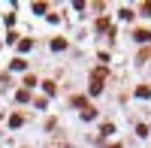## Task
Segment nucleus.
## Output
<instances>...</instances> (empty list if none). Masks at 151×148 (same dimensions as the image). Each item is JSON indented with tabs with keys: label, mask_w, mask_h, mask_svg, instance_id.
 Instances as JSON below:
<instances>
[{
	"label": "nucleus",
	"mask_w": 151,
	"mask_h": 148,
	"mask_svg": "<svg viewBox=\"0 0 151 148\" xmlns=\"http://www.w3.org/2000/svg\"><path fill=\"white\" fill-rule=\"evenodd\" d=\"M52 48H55V52H64L67 42H64V40H55V42H52Z\"/></svg>",
	"instance_id": "obj_2"
},
{
	"label": "nucleus",
	"mask_w": 151,
	"mask_h": 148,
	"mask_svg": "<svg viewBox=\"0 0 151 148\" xmlns=\"http://www.w3.org/2000/svg\"><path fill=\"white\" fill-rule=\"evenodd\" d=\"M109 148H121V145H109Z\"/></svg>",
	"instance_id": "obj_5"
},
{
	"label": "nucleus",
	"mask_w": 151,
	"mask_h": 148,
	"mask_svg": "<svg viewBox=\"0 0 151 148\" xmlns=\"http://www.w3.org/2000/svg\"><path fill=\"white\" fill-rule=\"evenodd\" d=\"M9 127H21V115H12L9 118Z\"/></svg>",
	"instance_id": "obj_3"
},
{
	"label": "nucleus",
	"mask_w": 151,
	"mask_h": 148,
	"mask_svg": "<svg viewBox=\"0 0 151 148\" xmlns=\"http://www.w3.org/2000/svg\"><path fill=\"white\" fill-rule=\"evenodd\" d=\"M148 40H151L148 30H136V42H148Z\"/></svg>",
	"instance_id": "obj_1"
},
{
	"label": "nucleus",
	"mask_w": 151,
	"mask_h": 148,
	"mask_svg": "<svg viewBox=\"0 0 151 148\" xmlns=\"http://www.w3.org/2000/svg\"><path fill=\"white\" fill-rule=\"evenodd\" d=\"M136 97H142V100H148V97H151V91H148V88H139V91H136Z\"/></svg>",
	"instance_id": "obj_4"
}]
</instances>
